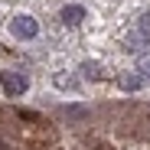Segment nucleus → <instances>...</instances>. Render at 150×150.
<instances>
[{
    "instance_id": "1",
    "label": "nucleus",
    "mask_w": 150,
    "mask_h": 150,
    "mask_svg": "<svg viewBox=\"0 0 150 150\" xmlns=\"http://www.w3.org/2000/svg\"><path fill=\"white\" fill-rule=\"evenodd\" d=\"M0 85H4V91L7 95H23L30 88V82H26V75H20V72H0Z\"/></svg>"
},
{
    "instance_id": "2",
    "label": "nucleus",
    "mask_w": 150,
    "mask_h": 150,
    "mask_svg": "<svg viewBox=\"0 0 150 150\" xmlns=\"http://www.w3.org/2000/svg\"><path fill=\"white\" fill-rule=\"evenodd\" d=\"M10 30H13V36H20V39H33V36L39 33V26H36L33 16H16V20L10 23Z\"/></svg>"
},
{
    "instance_id": "3",
    "label": "nucleus",
    "mask_w": 150,
    "mask_h": 150,
    "mask_svg": "<svg viewBox=\"0 0 150 150\" xmlns=\"http://www.w3.org/2000/svg\"><path fill=\"white\" fill-rule=\"evenodd\" d=\"M62 20L69 23V26L82 23V20H85V7H79V4H75V7H65V10H62Z\"/></svg>"
},
{
    "instance_id": "4",
    "label": "nucleus",
    "mask_w": 150,
    "mask_h": 150,
    "mask_svg": "<svg viewBox=\"0 0 150 150\" xmlns=\"http://www.w3.org/2000/svg\"><path fill=\"white\" fill-rule=\"evenodd\" d=\"M140 85H144V79H140L137 72H124V75H121V88H127V91H137Z\"/></svg>"
},
{
    "instance_id": "5",
    "label": "nucleus",
    "mask_w": 150,
    "mask_h": 150,
    "mask_svg": "<svg viewBox=\"0 0 150 150\" xmlns=\"http://www.w3.org/2000/svg\"><path fill=\"white\" fill-rule=\"evenodd\" d=\"M85 79H101V69H98V62H85Z\"/></svg>"
},
{
    "instance_id": "6",
    "label": "nucleus",
    "mask_w": 150,
    "mask_h": 150,
    "mask_svg": "<svg viewBox=\"0 0 150 150\" xmlns=\"http://www.w3.org/2000/svg\"><path fill=\"white\" fill-rule=\"evenodd\" d=\"M137 26H140V33H144V36H150V13H144V16L137 20Z\"/></svg>"
},
{
    "instance_id": "7",
    "label": "nucleus",
    "mask_w": 150,
    "mask_h": 150,
    "mask_svg": "<svg viewBox=\"0 0 150 150\" xmlns=\"http://www.w3.org/2000/svg\"><path fill=\"white\" fill-rule=\"evenodd\" d=\"M20 117L26 121V124H36V121H39V114H36V111H20Z\"/></svg>"
},
{
    "instance_id": "8",
    "label": "nucleus",
    "mask_w": 150,
    "mask_h": 150,
    "mask_svg": "<svg viewBox=\"0 0 150 150\" xmlns=\"http://www.w3.org/2000/svg\"><path fill=\"white\" fill-rule=\"evenodd\" d=\"M95 150H111V147H95Z\"/></svg>"
},
{
    "instance_id": "9",
    "label": "nucleus",
    "mask_w": 150,
    "mask_h": 150,
    "mask_svg": "<svg viewBox=\"0 0 150 150\" xmlns=\"http://www.w3.org/2000/svg\"><path fill=\"white\" fill-rule=\"evenodd\" d=\"M0 150H7V147H4V144H0Z\"/></svg>"
}]
</instances>
